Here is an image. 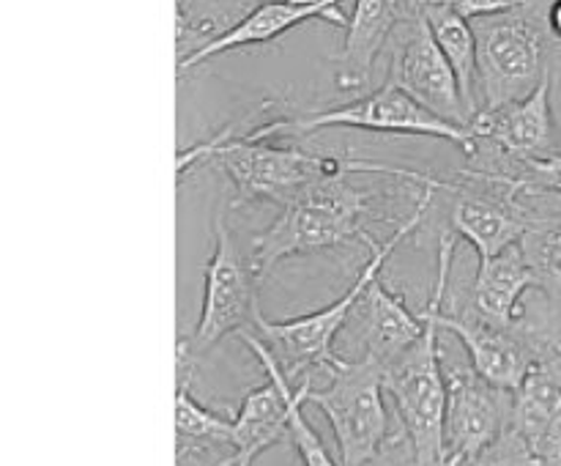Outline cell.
<instances>
[{
  "instance_id": "obj_1",
  "label": "cell",
  "mask_w": 561,
  "mask_h": 466,
  "mask_svg": "<svg viewBox=\"0 0 561 466\" xmlns=\"http://www.w3.org/2000/svg\"><path fill=\"white\" fill-rule=\"evenodd\" d=\"M203 162H217L236 192V203L272 201L288 206L310 186L345 173H370L367 159H337L323 154L301 151L294 146H277L272 140H252L250 135H236L233 124H225L211 140L184 146L179 151V181Z\"/></svg>"
},
{
  "instance_id": "obj_2",
  "label": "cell",
  "mask_w": 561,
  "mask_h": 466,
  "mask_svg": "<svg viewBox=\"0 0 561 466\" xmlns=\"http://www.w3.org/2000/svg\"><path fill=\"white\" fill-rule=\"evenodd\" d=\"M436 192L438 186H420L414 214L383 245H370V258H367L365 266L359 269L356 280L351 283V288L337 302H332V305L321 307L316 312H307V316L288 318V321H268V318L261 316L255 334L268 345V351H272L274 360L279 362V367H283V373L296 389L305 387V384L316 387L318 373L332 376V371H337L343 365L345 360L334 351V340L343 332L345 323L351 321L367 285L376 277H381V269L387 263V258L425 223Z\"/></svg>"
},
{
  "instance_id": "obj_3",
  "label": "cell",
  "mask_w": 561,
  "mask_h": 466,
  "mask_svg": "<svg viewBox=\"0 0 561 466\" xmlns=\"http://www.w3.org/2000/svg\"><path fill=\"white\" fill-rule=\"evenodd\" d=\"M348 175L351 170H345L305 190L296 201L283 206L279 217L266 230L252 239L250 258L263 280L285 258L312 255L354 239L376 245L367 234L378 214L376 201L370 192L351 184Z\"/></svg>"
},
{
  "instance_id": "obj_4",
  "label": "cell",
  "mask_w": 561,
  "mask_h": 466,
  "mask_svg": "<svg viewBox=\"0 0 561 466\" xmlns=\"http://www.w3.org/2000/svg\"><path fill=\"white\" fill-rule=\"evenodd\" d=\"M471 27L477 36L480 110H499L531 96L557 75L561 44L551 36L542 9L535 3L471 20Z\"/></svg>"
},
{
  "instance_id": "obj_5",
  "label": "cell",
  "mask_w": 561,
  "mask_h": 466,
  "mask_svg": "<svg viewBox=\"0 0 561 466\" xmlns=\"http://www.w3.org/2000/svg\"><path fill=\"white\" fill-rule=\"evenodd\" d=\"M422 312L425 334L387 365V395L414 450V466H438L447 458V373L433 296Z\"/></svg>"
},
{
  "instance_id": "obj_6",
  "label": "cell",
  "mask_w": 561,
  "mask_h": 466,
  "mask_svg": "<svg viewBox=\"0 0 561 466\" xmlns=\"http://www.w3.org/2000/svg\"><path fill=\"white\" fill-rule=\"evenodd\" d=\"M383 395L387 362L367 351L359 360H345L321 389L312 387L307 395V404L327 414L343 466H370L392 442V420Z\"/></svg>"
},
{
  "instance_id": "obj_7",
  "label": "cell",
  "mask_w": 561,
  "mask_h": 466,
  "mask_svg": "<svg viewBox=\"0 0 561 466\" xmlns=\"http://www.w3.org/2000/svg\"><path fill=\"white\" fill-rule=\"evenodd\" d=\"M321 129H367V132H389V135H420L447 140L453 146L463 148L466 154H474V135L469 126H458L453 121H444L442 115L422 107L414 96L400 91L398 86L383 82L378 91L367 96L354 99L348 104H340L332 110H318V113L296 115V118L266 121L255 126L247 135L252 140H274V137H296L312 135Z\"/></svg>"
},
{
  "instance_id": "obj_8",
  "label": "cell",
  "mask_w": 561,
  "mask_h": 466,
  "mask_svg": "<svg viewBox=\"0 0 561 466\" xmlns=\"http://www.w3.org/2000/svg\"><path fill=\"white\" fill-rule=\"evenodd\" d=\"M228 212L230 197H222L214 214V250L206 263L201 318L192 338H184L195 360L228 334L255 332L263 316L257 307V288L263 277L257 274L252 258L241 255L228 225Z\"/></svg>"
},
{
  "instance_id": "obj_9",
  "label": "cell",
  "mask_w": 561,
  "mask_h": 466,
  "mask_svg": "<svg viewBox=\"0 0 561 466\" xmlns=\"http://www.w3.org/2000/svg\"><path fill=\"white\" fill-rule=\"evenodd\" d=\"M455 258V234H447L438 239V272L436 283H433V299H436V318L438 327L453 332L455 338L463 343L469 351L471 367L488 382L496 387L518 393L524 378L529 376L531 365L540 356L542 345H546V334L531 332L529 327L518 323V327H502L496 321L482 318L474 307L469 310H447L444 299H447L449 272H453Z\"/></svg>"
},
{
  "instance_id": "obj_10",
  "label": "cell",
  "mask_w": 561,
  "mask_h": 466,
  "mask_svg": "<svg viewBox=\"0 0 561 466\" xmlns=\"http://www.w3.org/2000/svg\"><path fill=\"white\" fill-rule=\"evenodd\" d=\"M474 135V154L480 170L510 173L529 159L561 151V126L553 113V80L542 82L531 96L504 104L499 110H480L469 124Z\"/></svg>"
},
{
  "instance_id": "obj_11",
  "label": "cell",
  "mask_w": 561,
  "mask_h": 466,
  "mask_svg": "<svg viewBox=\"0 0 561 466\" xmlns=\"http://www.w3.org/2000/svg\"><path fill=\"white\" fill-rule=\"evenodd\" d=\"M394 49L389 60V86H398L414 96L422 107L453 121L458 126L471 124L460 82L447 55L438 47L425 14V0H411L409 11L394 31Z\"/></svg>"
},
{
  "instance_id": "obj_12",
  "label": "cell",
  "mask_w": 561,
  "mask_h": 466,
  "mask_svg": "<svg viewBox=\"0 0 561 466\" xmlns=\"http://www.w3.org/2000/svg\"><path fill=\"white\" fill-rule=\"evenodd\" d=\"M463 175H469L474 184H453L455 234L474 247L480 261L520 245L540 214H531V208H526L518 192L510 186L482 179L477 170H463Z\"/></svg>"
},
{
  "instance_id": "obj_13",
  "label": "cell",
  "mask_w": 561,
  "mask_h": 466,
  "mask_svg": "<svg viewBox=\"0 0 561 466\" xmlns=\"http://www.w3.org/2000/svg\"><path fill=\"white\" fill-rule=\"evenodd\" d=\"M447 455L471 458L496 442L515 414V393L496 387L474 367L447 365Z\"/></svg>"
},
{
  "instance_id": "obj_14",
  "label": "cell",
  "mask_w": 561,
  "mask_h": 466,
  "mask_svg": "<svg viewBox=\"0 0 561 466\" xmlns=\"http://www.w3.org/2000/svg\"><path fill=\"white\" fill-rule=\"evenodd\" d=\"M241 338L266 373V382L247 393V398L239 406V414L233 417L236 466H252L257 455L290 436V409L305 393V387H312V384L296 389L283 373L279 362L274 360L268 345L255 332H244Z\"/></svg>"
},
{
  "instance_id": "obj_15",
  "label": "cell",
  "mask_w": 561,
  "mask_h": 466,
  "mask_svg": "<svg viewBox=\"0 0 561 466\" xmlns=\"http://www.w3.org/2000/svg\"><path fill=\"white\" fill-rule=\"evenodd\" d=\"M310 20H323L337 27H348V16L340 11V0H261L236 25L211 33L201 47L184 55L179 60V77L195 69V66L206 64V60L217 58V55L230 53V49L274 42L283 33L294 31L301 22Z\"/></svg>"
},
{
  "instance_id": "obj_16",
  "label": "cell",
  "mask_w": 561,
  "mask_h": 466,
  "mask_svg": "<svg viewBox=\"0 0 561 466\" xmlns=\"http://www.w3.org/2000/svg\"><path fill=\"white\" fill-rule=\"evenodd\" d=\"M411 0H354L345 44L334 64L340 91H359L370 82L378 58L392 42Z\"/></svg>"
},
{
  "instance_id": "obj_17",
  "label": "cell",
  "mask_w": 561,
  "mask_h": 466,
  "mask_svg": "<svg viewBox=\"0 0 561 466\" xmlns=\"http://www.w3.org/2000/svg\"><path fill=\"white\" fill-rule=\"evenodd\" d=\"M351 321L359 323V338L367 354H376L387 365L409 351L427 329L425 312L411 310L403 296L389 291L381 277L367 285Z\"/></svg>"
},
{
  "instance_id": "obj_18",
  "label": "cell",
  "mask_w": 561,
  "mask_h": 466,
  "mask_svg": "<svg viewBox=\"0 0 561 466\" xmlns=\"http://www.w3.org/2000/svg\"><path fill=\"white\" fill-rule=\"evenodd\" d=\"M531 288L540 291V280H537L524 247L515 245L488 261H480L471 307L488 321H496L502 327H518L524 323V294Z\"/></svg>"
},
{
  "instance_id": "obj_19",
  "label": "cell",
  "mask_w": 561,
  "mask_h": 466,
  "mask_svg": "<svg viewBox=\"0 0 561 466\" xmlns=\"http://www.w3.org/2000/svg\"><path fill=\"white\" fill-rule=\"evenodd\" d=\"M175 362L184 371L179 382V393H175V461L190 458L192 453H208L214 447L233 450V420L219 417L217 411L206 409L197 398H192L190 384L192 373H195V356L190 354L186 340H179V351H175Z\"/></svg>"
},
{
  "instance_id": "obj_20",
  "label": "cell",
  "mask_w": 561,
  "mask_h": 466,
  "mask_svg": "<svg viewBox=\"0 0 561 466\" xmlns=\"http://www.w3.org/2000/svg\"><path fill=\"white\" fill-rule=\"evenodd\" d=\"M425 14L438 47L458 77L466 110L474 118L480 113V77H477V36L471 20L458 14L447 0H425Z\"/></svg>"
},
{
  "instance_id": "obj_21",
  "label": "cell",
  "mask_w": 561,
  "mask_h": 466,
  "mask_svg": "<svg viewBox=\"0 0 561 466\" xmlns=\"http://www.w3.org/2000/svg\"><path fill=\"white\" fill-rule=\"evenodd\" d=\"M520 247L540 280V291L551 299H561V214H540Z\"/></svg>"
},
{
  "instance_id": "obj_22",
  "label": "cell",
  "mask_w": 561,
  "mask_h": 466,
  "mask_svg": "<svg viewBox=\"0 0 561 466\" xmlns=\"http://www.w3.org/2000/svg\"><path fill=\"white\" fill-rule=\"evenodd\" d=\"M482 179L510 186L518 195H561V151L548 157L529 159L510 173H491V170L474 168Z\"/></svg>"
},
{
  "instance_id": "obj_23",
  "label": "cell",
  "mask_w": 561,
  "mask_h": 466,
  "mask_svg": "<svg viewBox=\"0 0 561 466\" xmlns=\"http://www.w3.org/2000/svg\"><path fill=\"white\" fill-rule=\"evenodd\" d=\"M460 466H542L531 444L526 442L524 433L510 425L493 444H488L482 453L466 458Z\"/></svg>"
},
{
  "instance_id": "obj_24",
  "label": "cell",
  "mask_w": 561,
  "mask_h": 466,
  "mask_svg": "<svg viewBox=\"0 0 561 466\" xmlns=\"http://www.w3.org/2000/svg\"><path fill=\"white\" fill-rule=\"evenodd\" d=\"M312 387H305V393L299 395V400L290 409V439L296 444V453H299L301 466H343L340 461L332 458V453L327 450V444L321 442V436L316 433V428L307 422L301 406L307 404V395Z\"/></svg>"
},
{
  "instance_id": "obj_25",
  "label": "cell",
  "mask_w": 561,
  "mask_h": 466,
  "mask_svg": "<svg viewBox=\"0 0 561 466\" xmlns=\"http://www.w3.org/2000/svg\"><path fill=\"white\" fill-rule=\"evenodd\" d=\"M447 3L458 14H463L466 20H482V16H496L515 9H524L531 0H447Z\"/></svg>"
},
{
  "instance_id": "obj_26",
  "label": "cell",
  "mask_w": 561,
  "mask_h": 466,
  "mask_svg": "<svg viewBox=\"0 0 561 466\" xmlns=\"http://www.w3.org/2000/svg\"><path fill=\"white\" fill-rule=\"evenodd\" d=\"M542 16H546V25L551 31V36L561 44V0H548V5L542 9Z\"/></svg>"
},
{
  "instance_id": "obj_27",
  "label": "cell",
  "mask_w": 561,
  "mask_h": 466,
  "mask_svg": "<svg viewBox=\"0 0 561 466\" xmlns=\"http://www.w3.org/2000/svg\"><path fill=\"white\" fill-rule=\"evenodd\" d=\"M460 464H463V458H458V455H447L438 466H460Z\"/></svg>"
},
{
  "instance_id": "obj_28",
  "label": "cell",
  "mask_w": 561,
  "mask_h": 466,
  "mask_svg": "<svg viewBox=\"0 0 561 466\" xmlns=\"http://www.w3.org/2000/svg\"><path fill=\"white\" fill-rule=\"evenodd\" d=\"M217 466H236V453L228 455V458H225V461H219Z\"/></svg>"
},
{
  "instance_id": "obj_29",
  "label": "cell",
  "mask_w": 561,
  "mask_h": 466,
  "mask_svg": "<svg viewBox=\"0 0 561 466\" xmlns=\"http://www.w3.org/2000/svg\"><path fill=\"white\" fill-rule=\"evenodd\" d=\"M186 9V0H179V11Z\"/></svg>"
}]
</instances>
